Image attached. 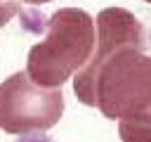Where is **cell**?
<instances>
[{
	"instance_id": "cell-1",
	"label": "cell",
	"mask_w": 151,
	"mask_h": 142,
	"mask_svg": "<svg viewBox=\"0 0 151 142\" xmlns=\"http://www.w3.org/2000/svg\"><path fill=\"white\" fill-rule=\"evenodd\" d=\"M144 47L146 31L132 12L101 9L94 54L73 76L76 97L85 106H97L106 118L151 123V57Z\"/></svg>"
},
{
	"instance_id": "cell-2",
	"label": "cell",
	"mask_w": 151,
	"mask_h": 142,
	"mask_svg": "<svg viewBox=\"0 0 151 142\" xmlns=\"http://www.w3.org/2000/svg\"><path fill=\"white\" fill-rule=\"evenodd\" d=\"M45 28V40L28 50L26 73L42 88H61L92 59L97 47V21L80 7H64L47 19Z\"/></svg>"
},
{
	"instance_id": "cell-3",
	"label": "cell",
	"mask_w": 151,
	"mask_h": 142,
	"mask_svg": "<svg viewBox=\"0 0 151 142\" xmlns=\"http://www.w3.org/2000/svg\"><path fill=\"white\" fill-rule=\"evenodd\" d=\"M64 114L61 88H42L26 71H17L0 83V128L9 135L47 130Z\"/></svg>"
},
{
	"instance_id": "cell-4",
	"label": "cell",
	"mask_w": 151,
	"mask_h": 142,
	"mask_svg": "<svg viewBox=\"0 0 151 142\" xmlns=\"http://www.w3.org/2000/svg\"><path fill=\"white\" fill-rule=\"evenodd\" d=\"M118 135L123 142H151V123H118Z\"/></svg>"
},
{
	"instance_id": "cell-5",
	"label": "cell",
	"mask_w": 151,
	"mask_h": 142,
	"mask_svg": "<svg viewBox=\"0 0 151 142\" xmlns=\"http://www.w3.org/2000/svg\"><path fill=\"white\" fill-rule=\"evenodd\" d=\"M19 9H21L19 0H0V28H2L14 14H19Z\"/></svg>"
},
{
	"instance_id": "cell-6",
	"label": "cell",
	"mask_w": 151,
	"mask_h": 142,
	"mask_svg": "<svg viewBox=\"0 0 151 142\" xmlns=\"http://www.w3.org/2000/svg\"><path fill=\"white\" fill-rule=\"evenodd\" d=\"M21 2H28V5H45V2H50V0H21Z\"/></svg>"
},
{
	"instance_id": "cell-7",
	"label": "cell",
	"mask_w": 151,
	"mask_h": 142,
	"mask_svg": "<svg viewBox=\"0 0 151 142\" xmlns=\"http://www.w3.org/2000/svg\"><path fill=\"white\" fill-rule=\"evenodd\" d=\"M144 2H149V5H151V0H144Z\"/></svg>"
}]
</instances>
